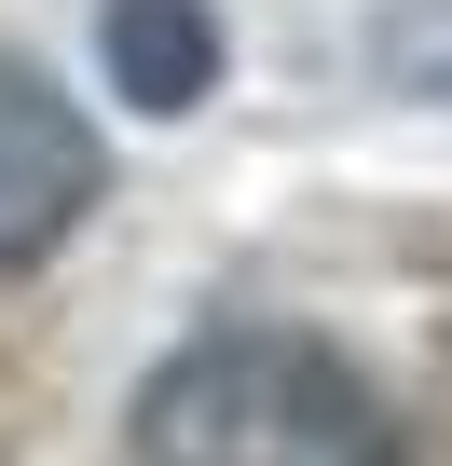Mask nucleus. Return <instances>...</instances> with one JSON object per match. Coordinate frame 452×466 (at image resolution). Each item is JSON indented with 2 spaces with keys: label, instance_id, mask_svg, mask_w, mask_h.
<instances>
[{
  "label": "nucleus",
  "instance_id": "nucleus-1",
  "mask_svg": "<svg viewBox=\"0 0 452 466\" xmlns=\"http://www.w3.org/2000/svg\"><path fill=\"white\" fill-rule=\"evenodd\" d=\"M137 466H411L397 411L302 329H206L137 384Z\"/></svg>",
  "mask_w": 452,
  "mask_h": 466
},
{
  "label": "nucleus",
  "instance_id": "nucleus-2",
  "mask_svg": "<svg viewBox=\"0 0 452 466\" xmlns=\"http://www.w3.org/2000/svg\"><path fill=\"white\" fill-rule=\"evenodd\" d=\"M96 192H110V151L69 110V83L28 69V56H0V275L55 261L69 233L96 219Z\"/></svg>",
  "mask_w": 452,
  "mask_h": 466
},
{
  "label": "nucleus",
  "instance_id": "nucleus-3",
  "mask_svg": "<svg viewBox=\"0 0 452 466\" xmlns=\"http://www.w3.org/2000/svg\"><path fill=\"white\" fill-rule=\"evenodd\" d=\"M96 56H110V96H137V110H206V83H219V15L206 0H110L96 15Z\"/></svg>",
  "mask_w": 452,
  "mask_h": 466
},
{
  "label": "nucleus",
  "instance_id": "nucleus-4",
  "mask_svg": "<svg viewBox=\"0 0 452 466\" xmlns=\"http://www.w3.org/2000/svg\"><path fill=\"white\" fill-rule=\"evenodd\" d=\"M384 69H411V83H438V96H452V15H411V28H384Z\"/></svg>",
  "mask_w": 452,
  "mask_h": 466
}]
</instances>
